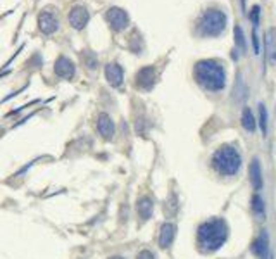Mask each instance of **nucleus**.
Here are the masks:
<instances>
[{
	"label": "nucleus",
	"mask_w": 276,
	"mask_h": 259,
	"mask_svg": "<svg viewBox=\"0 0 276 259\" xmlns=\"http://www.w3.org/2000/svg\"><path fill=\"white\" fill-rule=\"evenodd\" d=\"M259 126L262 135L268 133V109L264 104H259Z\"/></svg>",
	"instance_id": "obj_19"
},
{
	"label": "nucleus",
	"mask_w": 276,
	"mask_h": 259,
	"mask_svg": "<svg viewBox=\"0 0 276 259\" xmlns=\"http://www.w3.org/2000/svg\"><path fill=\"white\" fill-rule=\"evenodd\" d=\"M242 126L245 128V131L248 133H254L256 131V117L254 112L250 111V107H245L242 112Z\"/></svg>",
	"instance_id": "obj_16"
},
{
	"label": "nucleus",
	"mask_w": 276,
	"mask_h": 259,
	"mask_svg": "<svg viewBox=\"0 0 276 259\" xmlns=\"http://www.w3.org/2000/svg\"><path fill=\"white\" fill-rule=\"evenodd\" d=\"M106 76H107V81H109L112 86L123 85V69H121V66L116 64V62H111V64L106 66Z\"/></svg>",
	"instance_id": "obj_11"
},
{
	"label": "nucleus",
	"mask_w": 276,
	"mask_h": 259,
	"mask_svg": "<svg viewBox=\"0 0 276 259\" xmlns=\"http://www.w3.org/2000/svg\"><path fill=\"white\" fill-rule=\"evenodd\" d=\"M98 130H101L104 137H112V133H114V125H112V121L107 116H102L101 121H98Z\"/></svg>",
	"instance_id": "obj_18"
},
{
	"label": "nucleus",
	"mask_w": 276,
	"mask_h": 259,
	"mask_svg": "<svg viewBox=\"0 0 276 259\" xmlns=\"http://www.w3.org/2000/svg\"><path fill=\"white\" fill-rule=\"evenodd\" d=\"M174 235H176V226H174V225L166 223L164 226H162L161 237H159L161 247H169L171 242H173V240H174Z\"/></svg>",
	"instance_id": "obj_15"
},
{
	"label": "nucleus",
	"mask_w": 276,
	"mask_h": 259,
	"mask_svg": "<svg viewBox=\"0 0 276 259\" xmlns=\"http://www.w3.org/2000/svg\"><path fill=\"white\" fill-rule=\"evenodd\" d=\"M228 17L221 9H207L198 19L197 30L202 36H219L226 30Z\"/></svg>",
	"instance_id": "obj_4"
},
{
	"label": "nucleus",
	"mask_w": 276,
	"mask_h": 259,
	"mask_svg": "<svg viewBox=\"0 0 276 259\" xmlns=\"http://www.w3.org/2000/svg\"><path fill=\"white\" fill-rule=\"evenodd\" d=\"M90 21V12L87 11V7L83 6H74L69 12V25L74 30H83Z\"/></svg>",
	"instance_id": "obj_7"
},
{
	"label": "nucleus",
	"mask_w": 276,
	"mask_h": 259,
	"mask_svg": "<svg viewBox=\"0 0 276 259\" xmlns=\"http://www.w3.org/2000/svg\"><path fill=\"white\" fill-rule=\"evenodd\" d=\"M228 225L221 218H214L206 223L200 225L198 228V245L204 252H214L219 247H223L224 242L228 240Z\"/></svg>",
	"instance_id": "obj_2"
},
{
	"label": "nucleus",
	"mask_w": 276,
	"mask_h": 259,
	"mask_svg": "<svg viewBox=\"0 0 276 259\" xmlns=\"http://www.w3.org/2000/svg\"><path fill=\"white\" fill-rule=\"evenodd\" d=\"M247 93H248V88H247V85H245V80H243V75H242V73H238L237 81H235V86H233L235 101H238V102L245 101Z\"/></svg>",
	"instance_id": "obj_14"
},
{
	"label": "nucleus",
	"mask_w": 276,
	"mask_h": 259,
	"mask_svg": "<svg viewBox=\"0 0 276 259\" xmlns=\"http://www.w3.org/2000/svg\"><path fill=\"white\" fill-rule=\"evenodd\" d=\"M235 43L240 47V51L245 52L247 51V42H245V35H243V30L242 26L237 25L235 26Z\"/></svg>",
	"instance_id": "obj_20"
},
{
	"label": "nucleus",
	"mask_w": 276,
	"mask_h": 259,
	"mask_svg": "<svg viewBox=\"0 0 276 259\" xmlns=\"http://www.w3.org/2000/svg\"><path fill=\"white\" fill-rule=\"evenodd\" d=\"M156 83V69L152 66L142 67L137 75V85L143 90H150Z\"/></svg>",
	"instance_id": "obj_9"
},
{
	"label": "nucleus",
	"mask_w": 276,
	"mask_h": 259,
	"mask_svg": "<svg viewBox=\"0 0 276 259\" xmlns=\"http://www.w3.org/2000/svg\"><path fill=\"white\" fill-rule=\"evenodd\" d=\"M193 75H195L197 83L209 92H219L226 85L224 67L219 61H214V59L198 61L193 67Z\"/></svg>",
	"instance_id": "obj_1"
},
{
	"label": "nucleus",
	"mask_w": 276,
	"mask_h": 259,
	"mask_svg": "<svg viewBox=\"0 0 276 259\" xmlns=\"http://www.w3.org/2000/svg\"><path fill=\"white\" fill-rule=\"evenodd\" d=\"M116 259H117V257H116Z\"/></svg>",
	"instance_id": "obj_22"
},
{
	"label": "nucleus",
	"mask_w": 276,
	"mask_h": 259,
	"mask_svg": "<svg viewBox=\"0 0 276 259\" xmlns=\"http://www.w3.org/2000/svg\"><path fill=\"white\" fill-rule=\"evenodd\" d=\"M106 19L111 25V28L116 30V31H123L126 26L130 25L128 12H126L124 9H119V7H111L109 11L106 12Z\"/></svg>",
	"instance_id": "obj_5"
},
{
	"label": "nucleus",
	"mask_w": 276,
	"mask_h": 259,
	"mask_svg": "<svg viewBox=\"0 0 276 259\" xmlns=\"http://www.w3.org/2000/svg\"><path fill=\"white\" fill-rule=\"evenodd\" d=\"M56 73H57V76H61V78H73V75H74V64L69 61L67 57H59L57 61H56Z\"/></svg>",
	"instance_id": "obj_10"
},
{
	"label": "nucleus",
	"mask_w": 276,
	"mask_h": 259,
	"mask_svg": "<svg viewBox=\"0 0 276 259\" xmlns=\"http://www.w3.org/2000/svg\"><path fill=\"white\" fill-rule=\"evenodd\" d=\"M38 28L43 35H54L59 28V19L54 11H43L38 16Z\"/></svg>",
	"instance_id": "obj_6"
},
{
	"label": "nucleus",
	"mask_w": 276,
	"mask_h": 259,
	"mask_svg": "<svg viewBox=\"0 0 276 259\" xmlns=\"http://www.w3.org/2000/svg\"><path fill=\"white\" fill-rule=\"evenodd\" d=\"M212 166L221 175L233 176L242 168V156L235 145H223L212 156Z\"/></svg>",
	"instance_id": "obj_3"
},
{
	"label": "nucleus",
	"mask_w": 276,
	"mask_h": 259,
	"mask_svg": "<svg viewBox=\"0 0 276 259\" xmlns=\"http://www.w3.org/2000/svg\"><path fill=\"white\" fill-rule=\"evenodd\" d=\"M252 211H254V215L259 218V220H264L266 206H264V201H262V197H261L259 194L252 195Z\"/></svg>",
	"instance_id": "obj_17"
},
{
	"label": "nucleus",
	"mask_w": 276,
	"mask_h": 259,
	"mask_svg": "<svg viewBox=\"0 0 276 259\" xmlns=\"http://www.w3.org/2000/svg\"><path fill=\"white\" fill-rule=\"evenodd\" d=\"M138 259H156L154 257V254L152 252H148V251H143L142 254L138 256Z\"/></svg>",
	"instance_id": "obj_21"
},
{
	"label": "nucleus",
	"mask_w": 276,
	"mask_h": 259,
	"mask_svg": "<svg viewBox=\"0 0 276 259\" xmlns=\"http://www.w3.org/2000/svg\"><path fill=\"white\" fill-rule=\"evenodd\" d=\"M252 252H254L259 259H269V257H271V254H269V235H268V230H262L259 237L254 240V244H252Z\"/></svg>",
	"instance_id": "obj_8"
},
{
	"label": "nucleus",
	"mask_w": 276,
	"mask_h": 259,
	"mask_svg": "<svg viewBox=\"0 0 276 259\" xmlns=\"http://www.w3.org/2000/svg\"><path fill=\"white\" fill-rule=\"evenodd\" d=\"M248 176H250V183L254 190H261L262 189V170L259 164V159H254L250 162V168H248Z\"/></svg>",
	"instance_id": "obj_13"
},
{
	"label": "nucleus",
	"mask_w": 276,
	"mask_h": 259,
	"mask_svg": "<svg viewBox=\"0 0 276 259\" xmlns=\"http://www.w3.org/2000/svg\"><path fill=\"white\" fill-rule=\"evenodd\" d=\"M266 56L271 64H276V28H269L266 33Z\"/></svg>",
	"instance_id": "obj_12"
}]
</instances>
